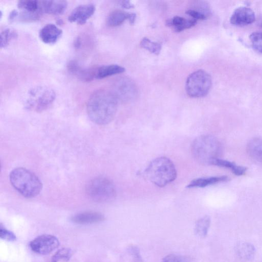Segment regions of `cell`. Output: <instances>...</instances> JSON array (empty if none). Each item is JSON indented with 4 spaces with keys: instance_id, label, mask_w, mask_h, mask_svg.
I'll return each instance as SVG.
<instances>
[{
    "instance_id": "12",
    "label": "cell",
    "mask_w": 262,
    "mask_h": 262,
    "mask_svg": "<svg viewBox=\"0 0 262 262\" xmlns=\"http://www.w3.org/2000/svg\"><path fill=\"white\" fill-rule=\"evenodd\" d=\"M67 67L70 73L76 76L81 81L90 82L95 78L97 67L83 68L75 61L69 62Z\"/></svg>"
},
{
    "instance_id": "33",
    "label": "cell",
    "mask_w": 262,
    "mask_h": 262,
    "mask_svg": "<svg viewBox=\"0 0 262 262\" xmlns=\"http://www.w3.org/2000/svg\"><path fill=\"white\" fill-rule=\"evenodd\" d=\"M131 253L133 254L139 259H141L140 250L137 247L133 246L130 247L129 250Z\"/></svg>"
},
{
    "instance_id": "28",
    "label": "cell",
    "mask_w": 262,
    "mask_h": 262,
    "mask_svg": "<svg viewBox=\"0 0 262 262\" xmlns=\"http://www.w3.org/2000/svg\"><path fill=\"white\" fill-rule=\"evenodd\" d=\"M253 49L256 52L262 54V32L253 33L249 36Z\"/></svg>"
},
{
    "instance_id": "4",
    "label": "cell",
    "mask_w": 262,
    "mask_h": 262,
    "mask_svg": "<svg viewBox=\"0 0 262 262\" xmlns=\"http://www.w3.org/2000/svg\"><path fill=\"white\" fill-rule=\"evenodd\" d=\"M148 180L159 187H164L173 182L177 171L173 163L168 158L161 157L153 160L146 170Z\"/></svg>"
},
{
    "instance_id": "32",
    "label": "cell",
    "mask_w": 262,
    "mask_h": 262,
    "mask_svg": "<svg viewBox=\"0 0 262 262\" xmlns=\"http://www.w3.org/2000/svg\"><path fill=\"white\" fill-rule=\"evenodd\" d=\"M186 14L189 15L190 16L194 18L196 20H206L207 18L204 16V15L193 10H189L187 12Z\"/></svg>"
},
{
    "instance_id": "16",
    "label": "cell",
    "mask_w": 262,
    "mask_h": 262,
    "mask_svg": "<svg viewBox=\"0 0 262 262\" xmlns=\"http://www.w3.org/2000/svg\"><path fill=\"white\" fill-rule=\"evenodd\" d=\"M247 152L252 160L262 163V139L253 138L248 143Z\"/></svg>"
},
{
    "instance_id": "9",
    "label": "cell",
    "mask_w": 262,
    "mask_h": 262,
    "mask_svg": "<svg viewBox=\"0 0 262 262\" xmlns=\"http://www.w3.org/2000/svg\"><path fill=\"white\" fill-rule=\"evenodd\" d=\"M60 245L58 239L51 234H43L30 243L32 250L40 254H48L56 249Z\"/></svg>"
},
{
    "instance_id": "24",
    "label": "cell",
    "mask_w": 262,
    "mask_h": 262,
    "mask_svg": "<svg viewBox=\"0 0 262 262\" xmlns=\"http://www.w3.org/2000/svg\"><path fill=\"white\" fill-rule=\"evenodd\" d=\"M18 7L23 11L42 14L40 2L36 0H22L18 3Z\"/></svg>"
},
{
    "instance_id": "2",
    "label": "cell",
    "mask_w": 262,
    "mask_h": 262,
    "mask_svg": "<svg viewBox=\"0 0 262 262\" xmlns=\"http://www.w3.org/2000/svg\"><path fill=\"white\" fill-rule=\"evenodd\" d=\"M223 153V148L218 139L209 135L196 138L192 145V153L196 161L203 165H212L219 159Z\"/></svg>"
},
{
    "instance_id": "15",
    "label": "cell",
    "mask_w": 262,
    "mask_h": 262,
    "mask_svg": "<svg viewBox=\"0 0 262 262\" xmlns=\"http://www.w3.org/2000/svg\"><path fill=\"white\" fill-rule=\"evenodd\" d=\"M41 11L54 15L63 14L67 8V3L65 1H40Z\"/></svg>"
},
{
    "instance_id": "19",
    "label": "cell",
    "mask_w": 262,
    "mask_h": 262,
    "mask_svg": "<svg viewBox=\"0 0 262 262\" xmlns=\"http://www.w3.org/2000/svg\"><path fill=\"white\" fill-rule=\"evenodd\" d=\"M124 71V68L117 65L102 66L97 68L95 78L102 79Z\"/></svg>"
},
{
    "instance_id": "34",
    "label": "cell",
    "mask_w": 262,
    "mask_h": 262,
    "mask_svg": "<svg viewBox=\"0 0 262 262\" xmlns=\"http://www.w3.org/2000/svg\"><path fill=\"white\" fill-rule=\"evenodd\" d=\"M120 5L124 9H130L134 8L132 3L128 1H121L119 2Z\"/></svg>"
},
{
    "instance_id": "11",
    "label": "cell",
    "mask_w": 262,
    "mask_h": 262,
    "mask_svg": "<svg viewBox=\"0 0 262 262\" xmlns=\"http://www.w3.org/2000/svg\"><path fill=\"white\" fill-rule=\"evenodd\" d=\"M255 20L254 12L249 8L241 7L236 9L231 16L230 23L235 26L244 27Z\"/></svg>"
},
{
    "instance_id": "6",
    "label": "cell",
    "mask_w": 262,
    "mask_h": 262,
    "mask_svg": "<svg viewBox=\"0 0 262 262\" xmlns=\"http://www.w3.org/2000/svg\"><path fill=\"white\" fill-rule=\"evenodd\" d=\"M86 193L93 200L107 202L114 200L116 192L114 184L104 177H97L90 180L86 186Z\"/></svg>"
},
{
    "instance_id": "8",
    "label": "cell",
    "mask_w": 262,
    "mask_h": 262,
    "mask_svg": "<svg viewBox=\"0 0 262 262\" xmlns=\"http://www.w3.org/2000/svg\"><path fill=\"white\" fill-rule=\"evenodd\" d=\"M111 92L118 101L130 102L136 99L139 94L136 83L127 77H120L113 83Z\"/></svg>"
},
{
    "instance_id": "22",
    "label": "cell",
    "mask_w": 262,
    "mask_h": 262,
    "mask_svg": "<svg viewBox=\"0 0 262 262\" xmlns=\"http://www.w3.org/2000/svg\"><path fill=\"white\" fill-rule=\"evenodd\" d=\"M237 252L240 258L245 260H250L254 257L255 249L254 247L248 243H242L239 244Z\"/></svg>"
},
{
    "instance_id": "3",
    "label": "cell",
    "mask_w": 262,
    "mask_h": 262,
    "mask_svg": "<svg viewBox=\"0 0 262 262\" xmlns=\"http://www.w3.org/2000/svg\"><path fill=\"white\" fill-rule=\"evenodd\" d=\"M10 179L13 187L22 196L28 198L37 196L43 188L38 177L23 168H17L12 171Z\"/></svg>"
},
{
    "instance_id": "31",
    "label": "cell",
    "mask_w": 262,
    "mask_h": 262,
    "mask_svg": "<svg viewBox=\"0 0 262 262\" xmlns=\"http://www.w3.org/2000/svg\"><path fill=\"white\" fill-rule=\"evenodd\" d=\"M163 262H190V260L185 256L169 254L163 258Z\"/></svg>"
},
{
    "instance_id": "27",
    "label": "cell",
    "mask_w": 262,
    "mask_h": 262,
    "mask_svg": "<svg viewBox=\"0 0 262 262\" xmlns=\"http://www.w3.org/2000/svg\"><path fill=\"white\" fill-rule=\"evenodd\" d=\"M73 255L71 249L64 248L59 249L52 257L51 262H59L60 260L68 261Z\"/></svg>"
},
{
    "instance_id": "21",
    "label": "cell",
    "mask_w": 262,
    "mask_h": 262,
    "mask_svg": "<svg viewBox=\"0 0 262 262\" xmlns=\"http://www.w3.org/2000/svg\"><path fill=\"white\" fill-rule=\"evenodd\" d=\"M212 165L230 169L237 176H242L245 174L247 171V168L245 167L238 166L234 163L220 159L215 160L212 163Z\"/></svg>"
},
{
    "instance_id": "23",
    "label": "cell",
    "mask_w": 262,
    "mask_h": 262,
    "mask_svg": "<svg viewBox=\"0 0 262 262\" xmlns=\"http://www.w3.org/2000/svg\"><path fill=\"white\" fill-rule=\"evenodd\" d=\"M211 223V218L208 216H205L199 219L196 223L195 233L200 238H205L207 235Z\"/></svg>"
},
{
    "instance_id": "20",
    "label": "cell",
    "mask_w": 262,
    "mask_h": 262,
    "mask_svg": "<svg viewBox=\"0 0 262 262\" xmlns=\"http://www.w3.org/2000/svg\"><path fill=\"white\" fill-rule=\"evenodd\" d=\"M133 14H129L121 11L112 12L108 17L107 24L111 27H116L122 24L125 20H130Z\"/></svg>"
},
{
    "instance_id": "35",
    "label": "cell",
    "mask_w": 262,
    "mask_h": 262,
    "mask_svg": "<svg viewBox=\"0 0 262 262\" xmlns=\"http://www.w3.org/2000/svg\"><path fill=\"white\" fill-rule=\"evenodd\" d=\"M19 12L16 10L13 11L10 15L9 19L10 21H14L16 19L18 16Z\"/></svg>"
},
{
    "instance_id": "5",
    "label": "cell",
    "mask_w": 262,
    "mask_h": 262,
    "mask_svg": "<svg viewBox=\"0 0 262 262\" xmlns=\"http://www.w3.org/2000/svg\"><path fill=\"white\" fill-rule=\"evenodd\" d=\"M56 97L55 91L46 86H37L29 91L25 102L29 110L41 112L50 107Z\"/></svg>"
},
{
    "instance_id": "13",
    "label": "cell",
    "mask_w": 262,
    "mask_h": 262,
    "mask_svg": "<svg viewBox=\"0 0 262 262\" xmlns=\"http://www.w3.org/2000/svg\"><path fill=\"white\" fill-rule=\"evenodd\" d=\"M71 221L77 224L87 225L103 221L105 217L100 213L87 212L78 214L71 218Z\"/></svg>"
},
{
    "instance_id": "1",
    "label": "cell",
    "mask_w": 262,
    "mask_h": 262,
    "mask_svg": "<svg viewBox=\"0 0 262 262\" xmlns=\"http://www.w3.org/2000/svg\"><path fill=\"white\" fill-rule=\"evenodd\" d=\"M118 101L111 91L99 90L96 91L87 103V111L89 118L97 124L109 123L116 114Z\"/></svg>"
},
{
    "instance_id": "14",
    "label": "cell",
    "mask_w": 262,
    "mask_h": 262,
    "mask_svg": "<svg viewBox=\"0 0 262 262\" xmlns=\"http://www.w3.org/2000/svg\"><path fill=\"white\" fill-rule=\"evenodd\" d=\"M62 31L53 24L44 26L40 31L39 35L41 40L46 44H54L62 35Z\"/></svg>"
},
{
    "instance_id": "17",
    "label": "cell",
    "mask_w": 262,
    "mask_h": 262,
    "mask_svg": "<svg viewBox=\"0 0 262 262\" xmlns=\"http://www.w3.org/2000/svg\"><path fill=\"white\" fill-rule=\"evenodd\" d=\"M229 179V178L226 176L198 178L193 180L187 187L189 188H203L220 182H226Z\"/></svg>"
},
{
    "instance_id": "7",
    "label": "cell",
    "mask_w": 262,
    "mask_h": 262,
    "mask_svg": "<svg viewBox=\"0 0 262 262\" xmlns=\"http://www.w3.org/2000/svg\"><path fill=\"white\" fill-rule=\"evenodd\" d=\"M211 75L203 70H197L188 77L186 83V91L191 97L199 98L206 96L212 87Z\"/></svg>"
},
{
    "instance_id": "25",
    "label": "cell",
    "mask_w": 262,
    "mask_h": 262,
    "mask_svg": "<svg viewBox=\"0 0 262 262\" xmlns=\"http://www.w3.org/2000/svg\"><path fill=\"white\" fill-rule=\"evenodd\" d=\"M18 37V33L14 29H7L4 30L1 33V48L7 47L10 43Z\"/></svg>"
},
{
    "instance_id": "30",
    "label": "cell",
    "mask_w": 262,
    "mask_h": 262,
    "mask_svg": "<svg viewBox=\"0 0 262 262\" xmlns=\"http://www.w3.org/2000/svg\"><path fill=\"white\" fill-rule=\"evenodd\" d=\"M0 237L10 242H14L17 240L16 235L13 232L4 227L2 224L0 226Z\"/></svg>"
},
{
    "instance_id": "18",
    "label": "cell",
    "mask_w": 262,
    "mask_h": 262,
    "mask_svg": "<svg viewBox=\"0 0 262 262\" xmlns=\"http://www.w3.org/2000/svg\"><path fill=\"white\" fill-rule=\"evenodd\" d=\"M196 20H188L180 17H175L167 22V25L173 27L176 32L179 33L196 25Z\"/></svg>"
},
{
    "instance_id": "29",
    "label": "cell",
    "mask_w": 262,
    "mask_h": 262,
    "mask_svg": "<svg viewBox=\"0 0 262 262\" xmlns=\"http://www.w3.org/2000/svg\"><path fill=\"white\" fill-rule=\"evenodd\" d=\"M41 14L39 13H31L23 11L20 14L19 13L18 17L21 21L33 22L39 20Z\"/></svg>"
},
{
    "instance_id": "10",
    "label": "cell",
    "mask_w": 262,
    "mask_h": 262,
    "mask_svg": "<svg viewBox=\"0 0 262 262\" xmlns=\"http://www.w3.org/2000/svg\"><path fill=\"white\" fill-rule=\"evenodd\" d=\"M95 11V7L92 4L80 6L71 12L68 20L70 22L83 25L94 15Z\"/></svg>"
},
{
    "instance_id": "26",
    "label": "cell",
    "mask_w": 262,
    "mask_h": 262,
    "mask_svg": "<svg viewBox=\"0 0 262 262\" xmlns=\"http://www.w3.org/2000/svg\"><path fill=\"white\" fill-rule=\"evenodd\" d=\"M141 46L142 48L156 55H159L162 50V45L160 43L153 42L147 38L142 40Z\"/></svg>"
}]
</instances>
